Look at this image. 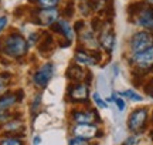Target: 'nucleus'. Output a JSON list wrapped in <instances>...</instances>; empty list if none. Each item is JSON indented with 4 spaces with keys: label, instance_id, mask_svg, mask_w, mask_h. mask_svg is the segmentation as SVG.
I'll return each mask as SVG.
<instances>
[{
    "label": "nucleus",
    "instance_id": "obj_1",
    "mask_svg": "<svg viewBox=\"0 0 153 145\" xmlns=\"http://www.w3.org/2000/svg\"><path fill=\"white\" fill-rule=\"evenodd\" d=\"M129 22L136 24L143 30L153 31V4H148L145 1H135L128 6Z\"/></svg>",
    "mask_w": 153,
    "mask_h": 145
},
{
    "label": "nucleus",
    "instance_id": "obj_2",
    "mask_svg": "<svg viewBox=\"0 0 153 145\" xmlns=\"http://www.w3.org/2000/svg\"><path fill=\"white\" fill-rule=\"evenodd\" d=\"M1 51L11 58L24 57L28 51V41L20 33H10L0 44Z\"/></svg>",
    "mask_w": 153,
    "mask_h": 145
},
{
    "label": "nucleus",
    "instance_id": "obj_3",
    "mask_svg": "<svg viewBox=\"0 0 153 145\" xmlns=\"http://www.w3.org/2000/svg\"><path fill=\"white\" fill-rule=\"evenodd\" d=\"M149 123V110L146 107L136 108L129 114L128 117V128L132 134L140 135L146 129Z\"/></svg>",
    "mask_w": 153,
    "mask_h": 145
},
{
    "label": "nucleus",
    "instance_id": "obj_4",
    "mask_svg": "<svg viewBox=\"0 0 153 145\" xmlns=\"http://www.w3.org/2000/svg\"><path fill=\"white\" fill-rule=\"evenodd\" d=\"M129 63L133 64L142 75L148 74V72H152L153 71V47H150L148 50L135 53V54H131Z\"/></svg>",
    "mask_w": 153,
    "mask_h": 145
},
{
    "label": "nucleus",
    "instance_id": "obj_5",
    "mask_svg": "<svg viewBox=\"0 0 153 145\" xmlns=\"http://www.w3.org/2000/svg\"><path fill=\"white\" fill-rule=\"evenodd\" d=\"M150 47H153V31H149V30L137 31L132 34V37L129 39V50L132 54L148 50Z\"/></svg>",
    "mask_w": 153,
    "mask_h": 145
},
{
    "label": "nucleus",
    "instance_id": "obj_6",
    "mask_svg": "<svg viewBox=\"0 0 153 145\" xmlns=\"http://www.w3.org/2000/svg\"><path fill=\"white\" fill-rule=\"evenodd\" d=\"M89 85L87 83H71L67 88V100L75 104H88Z\"/></svg>",
    "mask_w": 153,
    "mask_h": 145
},
{
    "label": "nucleus",
    "instance_id": "obj_7",
    "mask_svg": "<svg viewBox=\"0 0 153 145\" xmlns=\"http://www.w3.org/2000/svg\"><path fill=\"white\" fill-rule=\"evenodd\" d=\"M71 134L76 138L91 141L94 138H101L104 132L102 129H98L97 124H74L71 128Z\"/></svg>",
    "mask_w": 153,
    "mask_h": 145
},
{
    "label": "nucleus",
    "instance_id": "obj_8",
    "mask_svg": "<svg viewBox=\"0 0 153 145\" xmlns=\"http://www.w3.org/2000/svg\"><path fill=\"white\" fill-rule=\"evenodd\" d=\"M71 118L72 124H99L101 123V117L97 112L95 108H76L71 111Z\"/></svg>",
    "mask_w": 153,
    "mask_h": 145
},
{
    "label": "nucleus",
    "instance_id": "obj_9",
    "mask_svg": "<svg viewBox=\"0 0 153 145\" xmlns=\"http://www.w3.org/2000/svg\"><path fill=\"white\" fill-rule=\"evenodd\" d=\"M33 22L40 24V26H51L53 23L58 20L60 13L58 10L53 7V9H36L33 10Z\"/></svg>",
    "mask_w": 153,
    "mask_h": 145
},
{
    "label": "nucleus",
    "instance_id": "obj_10",
    "mask_svg": "<svg viewBox=\"0 0 153 145\" xmlns=\"http://www.w3.org/2000/svg\"><path fill=\"white\" fill-rule=\"evenodd\" d=\"M98 34H99V37H98L99 47L106 54H111L115 47V33H114V30H112V27H109V23L108 22L104 23Z\"/></svg>",
    "mask_w": 153,
    "mask_h": 145
},
{
    "label": "nucleus",
    "instance_id": "obj_11",
    "mask_svg": "<svg viewBox=\"0 0 153 145\" xmlns=\"http://www.w3.org/2000/svg\"><path fill=\"white\" fill-rule=\"evenodd\" d=\"M54 70H55L54 63H45V64H43L37 71L34 72L33 83L37 87H40V88H45L47 84L50 83V80L54 75Z\"/></svg>",
    "mask_w": 153,
    "mask_h": 145
},
{
    "label": "nucleus",
    "instance_id": "obj_12",
    "mask_svg": "<svg viewBox=\"0 0 153 145\" xmlns=\"http://www.w3.org/2000/svg\"><path fill=\"white\" fill-rule=\"evenodd\" d=\"M78 41L82 44V47H85L87 50H97L99 47V41L97 39V36L91 30H81L78 33Z\"/></svg>",
    "mask_w": 153,
    "mask_h": 145
},
{
    "label": "nucleus",
    "instance_id": "obj_13",
    "mask_svg": "<svg viewBox=\"0 0 153 145\" xmlns=\"http://www.w3.org/2000/svg\"><path fill=\"white\" fill-rule=\"evenodd\" d=\"M1 128L6 131L7 135H14V137H23V132H24V124L20 120H9L6 121Z\"/></svg>",
    "mask_w": 153,
    "mask_h": 145
},
{
    "label": "nucleus",
    "instance_id": "obj_14",
    "mask_svg": "<svg viewBox=\"0 0 153 145\" xmlns=\"http://www.w3.org/2000/svg\"><path fill=\"white\" fill-rule=\"evenodd\" d=\"M75 61L79 66H95V64H98L95 61L92 53L87 50L85 47H78L75 50Z\"/></svg>",
    "mask_w": 153,
    "mask_h": 145
},
{
    "label": "nucleus",
    "instance_id": "obj_15",
    "mask_svg": "<svg viewBox=\"0 0 153 145\" xmlns=\"http://www.w3.org/2000/svg\"><path fill=\"white\" fill-rule=\"evenodd\" d=\"M85 74H87V71L78 63L76 64H71L70 67L67 68V72H65L67 78L70 81H72V83H81V81H84L85 80Z\"/></svg>",
    "mask_w": 153,
    "mask_h": 145
},
{
    "label": "nucleus",
    "instance_id": "obj_16",
    "mask_svg": "<svg viewBox=\"0 0 153 145\" xmlns=\"http://www.w3.org/2000/svg\"><path fill=\"white\" fill-rule=\"evenodd\" d=\"M16 102H19L16 93H9V94L0 95V111H7Z\"/></svg>",
    "mask_w": 153,
    "mask_h": 145
},
{
    "label": "nucleus",
    "instance_id": "obj_17",
    "mask_svg": "<svg viewBox=\"0 0 153 145\" xmlns=\"http://www.w3.org/2000/svg\"><path fill=\"white\" fill-rule=\"evenodd\" d=\"M53 47H54V39H53V36L48 33L44 34L43 40L40 41V46H38V50L40 53H48V51L53 50Z\"/></svg>",
    "mask_w": 153,
    "mask_h": 145
},
{
    "label": "nucleus",
    "instance_id": "obj_18",
    "mask_svg": "<svg viewBox=\"0 0 153 145\" xmlns=\"http://www.w3.org/2000/svg\"><path fill=\"white\" fill-rule=\"evenodd\" d=\"M57 22H58V24H60L61 36H64L67 40H72V37H74V31H72L70 23L67 22L65 19H58Z\"/></svg>",
    "mask_w": 153,
    "mask_h": 145
},
{
    "label": "nucleus",
    "instance_id": "obj_19",
    "mask_svg": "<svg viewBox=\"0 0 153 145\" xmlns=\"http://www.w3.org/2000/svg\"><path fill=\"white\" fill-rule=\"evenodd\" d=\"M78 9L82 16H89L91 11L94 10V0H79Z\"/></svg>",
    "mask_w": 153,
    "mask_h": 145
},
{
    "label": "nucleus",
    "instance_id": "obj_20",
    "mask_svg": "<svg viewBox=\"0 0 153 145\" xmlns=\"http://www.w3.org/2000/svg\"><path fill=\"white\" fill-rule=\"evenodd\" d=\"M0 145H24L19 137H14V135H6L0 140Z\"/></svg>",
    "mask_w": 153,
    "mask_h": 145
},
{
    "label": "nucleus",
    "instance_id": "obj_21",
    "mask_svg": "<svg viewBox=\"0 0 153 145\" xmlns=\"http://www.w3.org/2000/svg\"><path fill=\"white\" fill-rule=\"evenodd\" d=\"M40 7V9H53V7H57L58 1L60 0H30Z\"/></svg>",
    "mask_w": 153,
    "mask_h": 145
},
{
    "label": "nucleus",
    "instance_id": "obj_22",
    "mask_svg": "<svg viewBox=\"0 0 153 145\" xmlns=\"http://www.w3.org/2000/svg\"><path fill=\"white\" fill-rule=\"evenodd\" d=\"M120 97H128L129 100L132 101H142L143 97L140 94H137L136 91H133V90H126V91H122V93H119Z\"/></svg>",
    "mask_w": 153,
    "mask_h": 145
},
{
    "label": "nucleus",
    "instance_id": "obj_23",
    "mask_svg": "<svg viewBox=\"0 0 153 145\" xmlns=\"http://www.w3.org/2000/svg\"><path fill=\"white\" fill-rule=\"evenodd\" d=\"M40 104H41V93L36 94L33 102H31V107H30L31 114H33V118H36V114H37V110H38V107H40Z\"/></svg>",
    "mask_w": 153,
    "mask_h": 145
},
{
    "label": "nucleus",
    "instance_id": "obj_24",
    "mask_svg": "<svg viewBox=\"0 0 153 145\" xmlns=\"http://www.w3.org/2000/svg\"><path fill=\"white\" fill-rule=\"evenodd\" d=\"M92 100L94 102H95V105L98 107V108H106V101L102 100V97H101V94L99 93H94L92 94Z\"/></svg>",
    "mask_w": 153,
    "mask_h": 145
},
{
    "label": "nucleus",
    "instance_id": "obj_25",
    "mask_svg": "<svg viewBox=\"0 0 153 145\" xmlns=\"http://www.w3.org/2000/svg\"><path fill=\"white\" fill-rule=\"evenodd\" d=\"M102 20L99 19V17H94L92 22H91V27H92V31L94 33H99V30H101V27H102Z\"/></svg>",
    "mask_w": 153,
    "mask_h": 145
},
{
    "label": "nucleus",
    "instance_id": "obj_26",
    "mask_svg": "<svg viewBox=\"0 0 153 145\" xmlns=\"http://www.w3.org/2000/svg\"><path fill=\"white\" fill-rule=\"evenodd\" d=\"M68 145H91L89 141L81 140V138H76V137H72L71 140L68 141Z\"/></svg>",
    "mask_w": 153,
    "mask_h": 145
},
{
    "label": "nucleus",
    "instance_id": "obj_27",
    "mask_svg": "<svg viewBox=\"0 0 153 145\" xmlns=\"http://www.w3.org/2000/svg\"><path fill=\"white\" fill-rule=\"evenodd\" d=\"M120 145H137V135H129Z\"/></svg>",
    "mask_w": 153,
    "mask_h": 145
},
{
    "label": "nucleus",
    "instance_id": "obj_28",
    "mask_svg": "<svg viewBox=\"0 0 153 145\" xmlns=\"http://www.w3.org/2000/svg\"><path fill=\"white\" fill-rule=\"evenodd\" d=\"M62 14H64L65 19L72 17V14H74V6H72V3H68V6H67L65 9H64V11H62Z\"/></svg>",
    "mask_w": 153,
    "mask_h": 145
},
{
    "label": "nucleus",
    "instance_id": "obj_29",
    "mask_svg": "<svg viewBox=\"0 0 153 145\" xmlns=\"http://www.w3.org/2000/svg\"><path fill=\"white\" fill-rule=\"evenodd\" d=\"M115 104H116V107H118V110H119L120 112L125 110V107H126V104H125V100H123V97H118L116 100H115Z\"/></svg>",
    "mask_w": 153,
    "mask_h": 145
},
{
    "label": "nucleus",
    "instance_id": "obj_30",
    "mask_svg": "<svg viewBox=\"0 0 153 145\" xmlns=\"http://www.w3.org/2000/svg\"><path fill=\"white\" fill-rule=\"evenodd\" d=\"M84 27H85V22H84V20H78V22H75V24H74V31H75V33H79Z\"/></svg>",
    "mask_w": 153,
    "mask_h": 145
},
{
    "label": "nucleus",
    "instance_id": "obj_31",
    "mask_svg": "<svg viewBox=\"0 0 153 145\" xmlns=\"http://www.w3.org/2000/svg\"><path fill=\"white\" fill-rule=\"evenodd\" d=\"M6 90H7V81H6V80H3V78L0 77V95L4 94Z\"/></svg>",
    "mask_w": 153,
    "mask_h": 145
},
{
    "label": "nucleus",
    "instance_id": "obj_32",
    "mask_svg": "<svg viewBox=\"0 0 153 145\" xmlns=\"http://www.w3.org/2000/svg\"><path fill=\"white\" fill-rule=\"evenodd\" d=\"M7 26V17L6 16H0V33L3 31V28Z\"/></svg>",
    "mask_w": 153,
    "mask_h": 145
},
{
    "label": "nucleus",
    "instance_id": "obj_33",
    "mask_svg": "<svg viewBox=\"0 0 153 145\" xmlns=\"http://www.w3.org/2000/svg\"><path fill=\"white\" fill-rule=\"evenodd\" d=\"M38 40V34L37 33H31L30 34V37H28V44L31 43V44H34V43H37Z\"/></svg>",
    "mask_w": 153,
    "mask_h": 145
},
{
    "label": "nucleus",
    "instance_id": "obj_34",
    "mask_svg": "<svg viewBox=\"0 0 153 145\" xmlns=\"http://www.w3.org/2000/svg\"><path fill=\"white\" fill-rule=\"evenodd\" d=\"M16 95H17V100H19V102L23 100V97H24V93H23V90H19V91H16Z\"/></svg>",
    "mask_w": 153,
    "mask_h": 145
},
{
    "label": "nucleus",
    "instance_id": "obj_35",
    "mask_svg": "<svg viewBox=\"0 0 153 145\" xmlns=\"http://www.w3.org/2000/svg\"><path fill=\"white\" fill-rule=\"evenodd\" d=\"M40 142H41V137L36 135V137L33 138V145H40Z\"/></svg>",
    "mask_w": 153,
    "mask_h": 145
},
{
    "label": "nucleus",
    "instance_id": "obj_36",
    "mask_svg": "<svg viewBox=\"0 0 153 145\" xmlns=\"http://www.w3.org/2000/svg\"><path fill=\"white\" fill-rule=\"evenodd\" d=\"M145 3H148V4H153V0H142Z\"/></svg>",
    "mask_w": 153,
    "mask_h": 145
},
{
    "label": "nucleus",
    "instance_id": "obj_37",
    "mask_svg": "<svg viewBox=\"0 0 153 145\" xmlns=\"http://www.w3.org/2000/svg\"><path fill=\"white\" fill-rule=\"evenodd\" d=\"M152 123H153V115H152Z\"/></svg>",
    "mask_w": 153,
    "mask_h": 145
},
{
    "label": "nucleus",
    "instance_id": "obj_38",
    "mask_svg": "<svg viewBox=\"0 0 153 145\" xmlns=\"http://www.w3.org/2000/svg\"><path fill=\"white\" fill-rule=\"evenodd\" d=\"M152 138H153V131H152Z\"/></svg>",
    "mask_w": 153,
    "mask_h": 145
}]
</instances>
